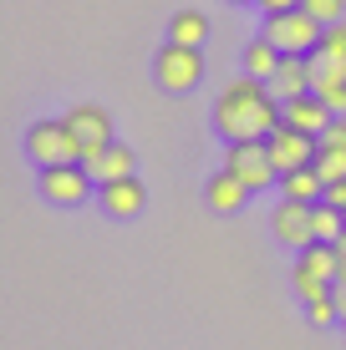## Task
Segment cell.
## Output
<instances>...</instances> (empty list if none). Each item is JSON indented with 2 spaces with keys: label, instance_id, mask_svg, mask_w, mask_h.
Here are the masks:
<instances>
[{
  "label": "cell",
  "instance_id": "1",
  "mask_svg": "<svg viewBox=\"0 0 346 350\" xmlns=\"http://www.w3.org/2000/svg\"><path fill=\"white\" fill-rule=\"evenodd\" d=\"M285 122L280 96L265 87L260 77H234L214 102V132L224 142H245V137H270Z\"/></svg>",
  "mask_w": 346,
  "mask_h": 350
},
{
  "label": "cell",
  "instance_id": "2",
  "mask_svg": "<svg viewBox=\"0 0 346 350\" xmlns=\"http://www.w3.org/2000/svg\"><path fill=\"white\" fill-rule=\"evenodd\" d=\"M153 81L163 92H194L204 81V46H184V41H163L153 56Z\"/></svg>",
  "mask_w": 346,
  "mask_h": 350
},
{
  "label": "cell",
  "instance_id": "3",
  "mask_svg": "<svg viewBox=\"0 0 346 350\" xmlns=\"http://www.w3.org/2000/svg\"><path fill=\"white\" fill-rule=\"evenodd\" d=\"M260 36H270L285 56H311L321 46V36H326V26H321L306 5H295V10H275V16H265V31H260Z\"/></svg>",
  "mask_w": 346,
  "mask_h": 350
},
{
  "label": "cell",
  "instance_id": "4",
  "mask_svg": "<svg viewBox=\"0 0 346 350\" xmlns=\"http://www.w3.org/2000/svg\"><path fill=\"white\" fill-rule=\"evenodd\" d=\"M26 158L36 167H51V163H82V142L77 132L66 127V117H46V122H31L26 127Z\"/></svg>",
  "mask_w": 346,
  "mask_h": 350
},
{
  "label": "cell",
  "instance_id": "5",
  "mask_svg": "<svg viewBox=\"0 0 346 350\" xmlns=\"http://www.w3.org/2000/svg\"><path fill=\"white\" fill-rule=\"evenodd\" d=\"M36 183H41V198L51 208H82L97 188V178L87 173V163H51V167H36Z\"/></svg>",
  "mask_w": 346,
  "mask_h": 350
},
{
  "label": "cell",
  "instance_id": "6",
  "mask_svg": "<svg viewBox=\"0 0 346 350\" xmlns=\"http://www.w3.org/2000/svg\"><path fill=\"white\" fill-rule=\"evenodd\" d=\"M224 167H230L234 178H245L249 193H260V188H280V167H275V158H270V137L230 142V152H224Z\"/></svg>",
  "mask_w": 346,
  "mask_h": 350
},
{
  "label": "cell",
  "instance_id": "7",
  "mask_svg": "<svg viewBox=\"0 0 346 350\" xmlns=\"http://www.w3.org/2000/svg\"><path fill=\"white\" fill-rule=\"evenodd\" d=\"M66 127L77 132V142H82V163H97L102 148L112 142V117H107V107H97V102H71Z\"/></svg>",
  "mask_w": 346,
  "mask_h": 350
},
{
  "label": "cell",
  "instance_id": "8",
  "mask_svg": "<svg viewBox=\"0 0 346 350\" xmlns=\"http://www.w3.org/2000/svg\"><path fill=\"white\" fill-rule=\"evenodd\" d=\"M275 239L285 249H295L301 254L306 244H316V203H301V198H280V208H275Z\"/></svg>",
  "mask_w": 346,
  "mask_h": 350
},
{
  "label": "cell",
  "instance_id": "9",
  "mask_svg": "<svg viewBox=\"0 0 346 350\" xmlns=\"http://www.w3.org/2000/svg\"><path fill=\"white\" fill-rule=\"evenodd\" d=\"M311 77H316V92L346 81V26H341V21H336V26H326L321 46L311 51Z\"/></svg>",
  "mask_w": 346,
  "mask_h": 350
},
{
  "label": "cell",
  "instance_id": "10",
  "mask_svg": "<svg viewBox=\"0 0 346 350\" xmlns=\"http://www.w3.org/2000/svg\"><path fill=\"white\" fill-rule=\"evenodd\" d=\"M97 203H102L107 219L127 224L148 208V188L138 183V173H127V178H112V183H97Z\"/></svg>",
  "mask_w": 346,
  "mask_h": 350
},
{
  "label": "cell",
  "instance_id": "11",
  "mask_svg": "<svg viewBox=\"0 0 346 350\" xmlns=\"http://www.w3.org/2000/svg\"><path fill=\"white\" fill-rule=\"evenodd\" d=\"M316 148H321V137H311V132H301V127H291V122H280L275 132H270V158H275L280 173L316 163Z\"/></svg>",
  "mask_w": 346,
  "mask_h": 350
},
{
  "label": "cell",
  "instance_id": "12",
  "mask_svg": "<svg viewBox=\"0 0 346 350\" xmlns=\"http://www.w3.org/2000/svg\"><path fill=\"white\" fill-rule=\"evenodd\" d=\"M280 107H285V122H291V127H301V132H311V137H321V132L331 127V117H336V112L326 107V96H321V92L285 96Z\"/></svg>",
  "mask_w": 346,
  "mask_h": 350
},
{
  "label": "cell",
  "instance_id": "13",
  "mask_svg": "<svg viewBox=\"0 0 346 350\" xmlns=\"http://www.w3.org/2000/svg\"><path fill=\"white\" fill-rule=\"evenodd\" d=\"M204 203L214 213H240L249 203V183H245V178H234L230 167H219V173L204 183Z\"/></svg>",
  "mask_w": 346,
  "mask_h": 350
},
{
  "label": "cell",
  "instance_id": "14",
  "mask_svg": "<svg viewBox=\"0 0 346 350\" xmlns=\"http://www.w3.org/2000/svg\"><path fill=\"white\" fill-rule=\"evenodd\" d=\"M270 92L280 96H301V92H316V77H311V56H280V66H275V77L265 81Z\"/></svg>",
  "mask_w": 346,
  "mask_h": 350
},
{
  "label": "cell",
  "instance_id": "15",
  "mask_svg": "<svg viewBox=\"0 0 346 350\" xmlns=\"http://www.w3.org/2000/svg\"><path fill=\"white\" fill-rule=\"evenodd\" d=\"M133 167H138L133 148L112 137V142H107V148H102V158H97V163H87V173L97 178V183H112V178H127V173H133Z\"/></svg>",
  "mask_w": 346,
  "mask_h": 350
},
{
  "label": "cell",
  "instance_id": "16",
  "mask_svg": "<svg viewBox=\"0 0 346 350\" xmlns=\"http://www.w3.org/2000/svg\"><path fill=\"white\" fill-rule=\"evenodd\" d=\"M280 193L285 198H301V203H321L326 198V178L316 173V163L291 167V173H280Z\"/></svg>",
  "mask_w": 346,
  "mask_h": 350
},
{
  "label": "cell",
  "instance_id": "17",
  "mask_svg": "<svg viewBox=\"0 0 346 350\" xmlns=\"http://www.w3.org/2000/svg\"><path fill=\"white\" fill-rule=\"evenodd\" d=\"M280 46L270 41V36H255V41L245 46V77H260V81H270L275 77V66H280Z\"/></svg>",
  "mask_w": 346,
  "mask_h": 350
},
{
  "label": "cell",
  "instance_id": "18",
  "mask_svg": "<svg viewBox=\"0 0 346 350\" xmlns=\"http://www.w3.org/2000/svg\"><path fill=\"white\" fill-rule=\"evenodd\" d=\"M169 41L204 46V41H209V16H204V10H178V16L169 21Z\"/></svg>",
  "mask_w": 346,
  "mask_h": 350
},
{
  "label": "cell",
  "instance_id": "19",
  "mask_svg": "<svg viewBox=\"0 0 346 350\" xmlns=\"http://www.w3.org/2000/svg\"><path fill=\"white\" fill-rule=\"evenodd\" d=\"M341 234H346V213L336 208V203H326V198H321V203H316V239L336 244Z\"/></svg>",
  "mask_w": 346,
  "mask_h": 350
},
{
  "label": "cell",
  "instance_id": "20",
  "mask_svg": "<svg viewBox=\"0 0 346 350\" xmlns=\"http://www.w3.org/2000/svg\"><path fill=\"white\" fill-rule=\"evenodd\" d=\"M291 284H295V295H301L306 305H311V299H326L331 289H336L331 280H321V274H311V269H301V264H295V269H291Z\"/></svg>",
  "mask_w": 346,
  "mask_h": 350
},
{
  "label": "cell",
  "instance_id": "21",
  "mask_svg": "<svg viewBox=\"0 0 346 350\" xmlns=\"http://www.w3.org/2000/svg\"><path fill=\"white\" fill-rule=\"evenodd\" d=\"M306 320H311L316 330H331V325L341 320V305H336V289H331L326 299H311V305H306Z\"/></svg>",
  "mask_w": 346,
  "mask_h": 350
},
{
  "label": "cell",
  "instance_id": "22",
  "mask_svg": "<svg viewBox=\"0 0 346 350\" xmlns=\"http://www.w3.org/2000/svg\"><path fill=\"white\" fill-rule=\"evenodd\" d=\"M316 173L326 178V183L331 178H346V148H326V142H321L316 148Z\"/></svg>",
  "mask_w": 346,
  "mask_h": 350
},
{
  "label": "cell",
  "instance_id": "23",
  "mask_svg": "<svg viewBox=\"0 0 346 350\" xmlns=\"http://www.w3.org/2000/svg\"><path fill=\"white\" fill-rule=\"evenodd\" d=\"M306 10H311L321 26H336V21L346 16V0H306Z\"/></svg>",
  "mask_w": 346,
  "mask_h": 350
},
{
  "label": "cell",
  "instance_id": "24",
  "mask_svg": "<svg viewBox=\"0 0 346 350\" xmlns=\"http://www.w3.org/2000/svg\"><path fill=\"white\" fill-rule=\"evenodd\" d=\"M321 142H326V148H346V112L331 117V127L321 132Z\"/></svg>",
  "mask_w": 346,
  "mask_h": 350
},
{
  "label": "cell",
  "instance_id": "25",
  "mask_svg": "<svg viewBox=\"0 0 346 350\" xmlns=\"http://www.w3.org/2000/svg\"><path fill=\"white\" fill-rule=\"evenodd\" d=\"M321 96H326V107H331V112H346V81H336V87H326V92H321Z\"/></svg>",
  "mask_w": 346,
  "mask_h": 350
},
{
  "label": "cell",
  "instance_id": "26",
  "mask_svg": "<svg viewBox=\"0 0 346 350\" xmlns=\"http://www.w3.org/2000/svg\"><path fill=\"white\" fill-rule=\"evenodd\" d=\"M326 203L346 208V178H331V183H326Z\"/></svg>",
  "mask_w": 346,
  "mask_h": 350
},
{
  "label": "cell",
  "instance_id": "27",
  "mask_svg": "<svg viewBox=\"0 0 346 350\" xmlns=\"http://www.w3.org/2000/svg\"><path fill=\"white\" fill-rule=\"evenodd\" d=\"M265 16H275V10H295V5H306V0H255Z\"/></svg>",
  "mask_w": 346,
  "mask_h": 350
},
{
  "label": "cell",
  "instance_id": "28",
  "mask_svg": "<svg viewBox=\"0 0 346 350\" xmlns=\"http://www.w3.org/2000/svg\"><path fill=\"white\" fill-rule=\"evenodd\" d=\"M336 259H341V280H346V234L336 239Z\"/></svg>",
  "mask_w": 346,
  "mask_h": 350
},
{
  "label": "cell",
  "instance_id": "29",
  "mask_svg": "<svg viewBox=\"0 0 346 350\" xmlns=\"http://www.w3.org/2000/svg\"><path fill=\"white\" fill-rule=\"evenodd\" d=\"M336 305H341V320H346V280H336Z\"/></svg>",
  "mask_w": 346,
  "mask_h": 350
},
{
  "label": "cell",
  "instance_id": "30",
  "mask_svg": "<svg viewBox=\"0 0 346 350\" xmlns=\"http://www.w3.org/2000/svg\"><path fill=\"white\" fill-rule=\"evenodd\" d=\"M224 5H249V0H224Z\"/></svg>",
  "mask_w": 346,
  "mask_h": 350
},
{
  "label": "cell",
  "instance_id": "31",
  "mask_svg": "<svg viewBox=\"0 0 346 350\" xmlns=\"http://www.w3.org/2000/svg\"><path fill=\"white\" fill-rule=\"evenodd\" d=\"M341 213H346V208H341Z\"/></svg>",
  "mask_w": 346,
  "mask_h": 350
}]
</instances>
